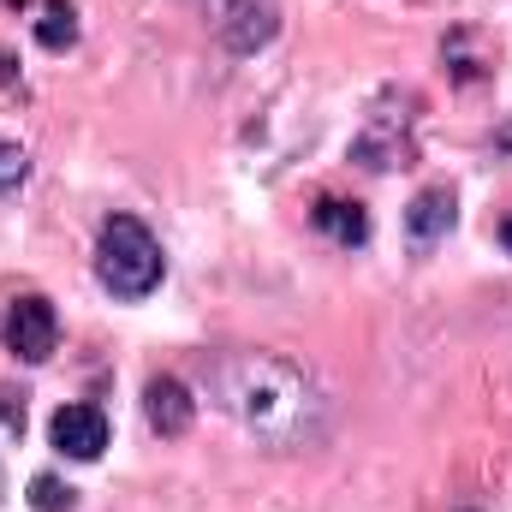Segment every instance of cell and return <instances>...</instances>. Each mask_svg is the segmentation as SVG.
<instances>
[{
	"instance_id": "obj_1",
	"label": "cell",
	"mask_w": 512,
	"mask_h": 512,
	"mask_svg": "<svg viewBox=\"0 0 512 512\" xmlns=\"http://www.w3.org/2000/svg\"><path fill=\"white\" fill-rule=\"evenodd\" d=\"M203 387L245 435H256L274 453H298V447H316L328 435V393L292 358L221 352L203 364Z\"/></svg>"
},
{
	"instance_id": "obj_2",
	"label": "cell",
	"mask_w": 512,
	"mask_h": 512,
	"mask_svg": "<svg viewBox=\"0 0 512 512\" xmlns=\"http://www.w3.org/2000/svg\"><path fill=\"white\" fill-rule=\"evenodd\" d=\"M167 274V256H161V239L137 221V215H108L102 221V239H96V280L114 292V298H149Z\"/></svg>"
},
{
	"instance_id": "obj_3",
	"label": "cell",
	"mask_w": 512,
	"mask_h": 512,
	"mask_svg": "<svg viewBox=\"0 0 512 512\" xmlns=\"http://www.w3.org/2000/svg\"><path fill=\"white\" fill-rule=\"evenodd\" d=\"M0 334H6V352H12L18 364H48L54 346H60V316H54V304H48L42 292H24V298L6 304Z\"/></svg>"
},
{
	"instance_id": "obj_4",
	"label": "cell",
	"mask_w": 512,
	"mask_h": 512,
	"mask_svg": "<svg viewBox=\"0 0 512 512\" xmlns=\"http://www.w3.org/2000/svg\"><path fill=\"white\" fill-rule=\"evenodd\" d=\"M209 18H215V36H221L233 54H256V48H268L274 30H280L274 0H209Z\"/></svg>"
},
{
	"instance_id": "obj_5",
	"label": "cell",
	"mask_w": 512,
	"mask_h": 512,
	"mask_svg": "<svg viewBox=\"0 0 512 512\" xmlns=\"http://www.w3.org/2000/svg\"><path fill=\"white\" fill-rule=\"evenodd\" d=\"M48 435H54V453L90 465V459H102V447H108V411H102V405H60L54 423H48Z\"/></svg>"
},
{
	"instance_id": "obj_6",
	"label": "cell",
	"mask_w": 512,
	"mask_h": 512,
	"mask_svg": "<svg viewBox=\"0 0 512 512\" xmlns=\"http://www.w3.org/2000/svg\"><path fill=\"white\" fill-rule=\"evenodd\" d=\"M453 221H459V197H453L447 185L417 191L411 209H405V239H411V251H435V245L453 233Z\"/></svg>"
},
{
	"instance_id": "obj_7",
	"label": "cell",
	"mask_w": 512,
	"mask_h": 512,
	"mask_svg": "<svg viewBox=\"0 0 512 512\" xmlns=\"http://www.w3.org/2000/svg\"><path fill=\"white\" fill-rule=\"evenodd\" d=\"M191 417H197V399H191V387L179 382V376H155V382L143 387V423L161 441H179L191 429Z\"/></svg>"
},
{
	"instance_id": "obj_8",
	"label": "cell",
	"mask_w": 512,
	"mask_h": 512,
	"mask_svg": "<svg viewBox=\"0 0 512 512\" xmlns=\"http://www.w3.org/2000/svg\"><path fill=\"white\" fill-rule=\"evenodd\" d=\"M310 215H316V227H322L334 245H346V251L370 245V215H364V203H346V197H322Z\"/></svg>"
},
{
	"instance_id": "obj_9",
	"label": "cell",
	"mask_w": 512,
	"mask_h": 512,
	"mask_svg": "<svg viewBox=\"0 0 512 512\" xmlns=\"http://www.w3.org/2000/svg\"><path fill=\"white\" fill-rule=\"evenodd\" d=\"M36 42H42L48 54H60V48L78 42V12H72V0H48V6H42V18H36Z\"/></svg>"
},
{
	"instance_id": "obj_10",
	"label": "cell",
	"mask_w": 512,
	"mask_h": 512,
	"mask_svg": "<svg viewBox=\"0 0 512 512\" xmlns=\"http://www.w3.org/2000/svg\"><path fill=\"white\" fill-rule=\"evenodd\" d=\"M30 507L36 512H72V489L42 471V477H30Z\"/></svg>"
},
{
	"instance_id": "obj_11",
	"label": "cell",
	"mask_w": 512,
	"mask_h": 512,
	"mask_svg": "<svg viewBox=\"0 0 512 512\" xmlns=\"http://www.w3.org/2000/svg\"><path fill=\"white\" fill-rule=\"evenodd\" d=\"M24 179H30V155H24L18 143L0 137V191H18Z\"/></svg>"
},
{
	"instance_id": "obj_12",
	"label": "cell",
	"mask_w": 512,
	"mask_h": 512,
	"mask_svg": "<svg viewBox=\"0 0 512 512\" xmlns=\"http://www.w3.org/2000/svg\"><path fill=\"white\" fill-rule=\"evenodd\" d=\"M495 149H501V155H507V161H512V120H507V126H501V131H495Z\"/></svg>"
},
{
	"instance_id": "obj_13",
	"label": "cell",
	"mask_w": 512,
	"mask_h": 512,
	"mask_svg": "<svg viewBox=\"0 0 512 512\" xmlns=\"http://www.w3.org/2000/svg\"><path fill=\"white\" fill-rule=\"evenodd\" d=\"M501 245H507V251H512V215H507V221H501Z\"/></svg>"
},
{
	"instance_id": "obj_14",
	"label": "cell",
	"mask_w": 512,
	"mask_h": 512,
	"mask_svg": "<svg viewBox=\"0 0 512 512\" xmlns=\"http://www.w3.org/2000/svg\"><path fill=\"white\" fill-rule=\"evenodd\" d=\"M0 489H6V477H0Z\"/></svg>"
}]
</instances>
